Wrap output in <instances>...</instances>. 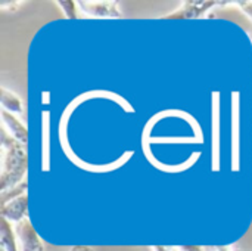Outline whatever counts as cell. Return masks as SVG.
<instances>
[{
	"mask_svg": "<svg viewBox=\"0 0 252 251\" xmlns=\"http://www.w3.org/2000/svg\"><path fill=\"white\" fill-rule=\"evenodd\" d=\"M28 169L27 146L1 129V176L0 191H7L25 179Z\"/></svg>",
	"mask_w": 252,
	"mask_h": 251,
	"instance_id": "cell-1",
	"label": "cell"
},
{
	"mask_svg": "<svg viewBox=\"0 0 252 251\" xmlns=\"http://www.w3.org/2000/svg\"><path fill=\"white\" fill-rule=\"evenodd\" d=\"M226 4H235V1H185L179 10H174L162 19H198L199 16H204V13L214 6H226Z\"/></svg>",
	"mask_w": 252,
	"mask_h": 251,
	"instance_id": "cell-2",
	"label": "cell"
},
{
	"mask_svg": "<svg viewBox=\"0 0 252 251\" xmlns=\"http://www.w3.org/2000/svg\"><path fill=\"white\" fill-rule=\"evenodd\" d=\"M13 231L19 244V251H44L43 241L40 240L28 219H24L22 222L16 223Z\"/></svg>",
	"mask_w": 252,
	"mask_h": 251,
	"instance_id": "cell-3",
	"label": "cell"
},
{
	"mask_svg": "<svg viewBox=\"0 0 252 251\" xmlns=\"http://www.w3.org/2000/svg\"><path fill=\"white\" fill-rule=\"evenodd\" d=\"M80 9L87 16L94 18H121V12L117 1H78Z\"/></svg>",
	"mask_w": 252,
	"mask_h": 251,
	"instance_id": "cell-4",
	"label": "cell"
},
{
	"mask_svg": "<svg viewBox=\"0 0 252 251\" xmlns=\"http://www.w3.org/2000/svg\"><path fill=\"white\" fill-rule=\"evenodd\" d=\"M28 197L27 194L15 198L12 201H9L7 204L1 206L0 213L1 217L6 219L7 222H13V223H19L24 219H28Z\"/></svg>",
	"mask_w": 252,
	"mask_h": 251,
	"instance_id": "cell-5",
	"label": "cell"
},
{
	"mask_svg": "<svg viewBox=\"0 0 252 251\" xmlns=\"http://www.w3.org/2000/svg\"><path fill=\"white\" fill-rule=\"evenodd\" d=\"M1 120H3V127L6 129V132H9V135L13 139H16L19 143L27 146V143H28V130H27V127L18 118H15L10 112H7L4 109L1 111Z\"/></svg>",
	"mask_w": 252,
	"mask_h": 251,
	"instance_id": "cell-6",
	"label": "cell"
},
{
	"mask_svg": "<svg viewBox=\"0 0 252 251\" xmlns=\"http://www.w3.org/2000/svg\"><path fill=\"white\" fill-rule=\"evenodd\" d=\"M0 244L4 251H19L15 231L6 219H0Z\"/></svg>",
	"mask_w": 252,
	"mask_h": 251,
	"instance_id": "cell-7",
	"label": "cell"
},
{
	"mask_svg": "<svg viewBox=\"0 0 252 251\" xmlns=\"http://www.w3.org/2000/svg\"><path fill=\"white\" fill-rule=\"evenodd\" d=\"M1 107L4 111H10V112H16L19 115H24V108H22L21 99L15 93L9 92L4 87H1Z\"/></svg>",
	"mask_w": 252,
	"mask_h": 251,
	"instance_id": "cell-8",
	"label": "cell"
},
{
	"mask_svg": "<svg viewBox=\"0 0 252 251\" xmlns=\"http://www.w3.org/2000/svg\"><path fill=\"white\" fill-rule=\"evenodd\" d=\"M27 188H28V182H27V179H24V180H22L21 183H18L16 186L10 188V189H7V191H3L1 195H0V204L4 206V204H7V203L12 201V200L25 195V194H27Z\"/></svg>",
	"mask_w": 252,
	"mask_h": 251,
	"instance_id": "cell-9",
	"label": "cell"
},
{
	"mask_svg": "<svg viewBox=\"0 0 252 251\" xmlns=\"http://www.w3.org/2000/svg\"><path fill=\"white\" fill-rule=\"evenodd\" d=\"M58 6H61V9L65 12L68 19H77V7H75V1H56Z\"/></svg>",
	"mask_w": 252,
	"mask_h": 251,
	"instance_id": "cell-10",
	"label": "cell"
},
{
	"mask_svg": "<svg viewBox=\"0 0 252 251\" xmlns=\"http://www.w3.org/2000/svg\"><path fill=\"white\" fill-rule=\"evenodd\" d=\"M235 4H238L241 10H244L252 21V1H235Z\"/></svg>",
	"mask_w": 252,
	"mask_h": 251,
	"instance_id": "cell-11",
	"label": "cell"
},
{
	"mask_svg": "<svg viewBox=\"0 0 252 251\" xmlns=\"http://www.w3.org/2000/svg\"><path fill=\"white\" fill-rule=\"evenodd\" d=\"M205 251H241L238 246H220V247H204Z\"/></svg>",
	"mask_w": 252,
	"mask_h": 251,
	"instance_id": "cell-12",
	"label": "cell"
},
{
	"mask_svg": "<svg viewBox=\"0 0 252 251\" xmlns=\"http://www.w3.org/2000/svg\"><path fill=\"white\" fill-rule=\"evenodd\" d=\"M179 251H205L204 247H196V246H182V247H177Z\"/></svg>",
	"mask_w": 252,
	"mask_h": 251,
	"instance_id": "cell-13",
	"label": "cell"
},
{
	"mask_svg": "<svg viewBox=\"0 0 252 251\" xmlns=\"http://www.w3.org/2000/svg\"><path fill=\"white\" fill-rule=\"evenodd\" d=\"M69 251H93L90 247H83V246H77V247H72Z\"/></svg>",
	"mask_w": 252,
	"mask_h": 251,
	"instance_id": "cell-14",
	"label": "cell"
},
{
	"mask_svg": "<svg viewBox=\"0 0 252 251\" xmlns=\"http://www.w3.org/2000/svg\"><path fill=\"white\" fill-rule=\"evenodd\" d=\"M152 251H173V249H168V247H161V246H155V247H151Z\"/></svg>",
	"mask_w": 252,
	"mask_h": 251,
	"instance_id": "cell-15",
	"label": "cell"
},
{
	"mask_svg": "<svg viewBox=\"0 0 252 251\" xmlns=\"http://www.w3.org/2000/svg\"><path fill=\"white\" fill-rule=\"evenodd\" d=\"M173 251H179V250H177V249H173Z\"/></svg>",
	"mask_w": 252,
	"mask_h": 251,
	"instance_id": "cell-16",
	"label": "cell"
},
{
	"mask_svg": "<svg viewBox=\"0 0 252 251\" xmlns=\"http://www.w3.org/2000/svg\"><path fill=\"white\" fill-rule=\"evenodd\" d=\"M1 251H4V250H3V249H1Z\"/></svg>",
	"mask_w": 252,
	"mask_h": 251,
	"instance_id": "cell-17",
	"label": "cell"
}]
</instances>
